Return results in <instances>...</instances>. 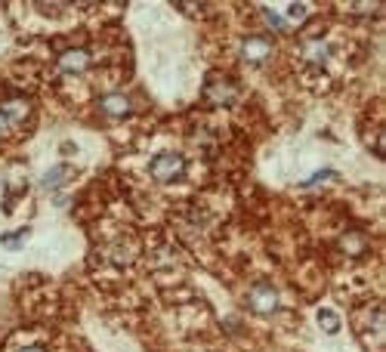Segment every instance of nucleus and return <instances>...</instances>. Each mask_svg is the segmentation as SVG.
<instances>
[{"instance_id":"1","label":"nucleus","mask_w":386,"mask_h":352,"mask_svg":"<svg viewBox=\"0 0 386 352\" xmlns=\"http://www.w3.org/2000/svg\"><path fill=\"white\" fill-rule=\"evenodd\" d=\"M149 170H152V176L158 179V183H176V179L186 174V158L183 154H174V152L158 154Z\"/></svg>"},{"instance_id":"2","label":"nucleus","mask_w":386,"mask_h":352,"mask_svg":"<svg viewBox=\"0 0 386 352\" xmlns=\"http://www.w3.org/2000/svg\"><path fill=\"white\" fill-rule=\"evenodd\" d=\"M247 306H251L256 315H272L278 309V290L272 285H266V281H260V285H254L247 290Z\"/></svg>"},{"instance_id":"3","label":"nucleus","mask_w":386,"mask_h":352,"mask_svg":"<svg viewBox=\"0 0 386 352\" xmlns=\"http://www.w3.org/2000/svg\"><path fill=\"white\" fill-rule=\"evenodd\" d=\"M272 56V40L263 38V34H251V38L242 40V59L251 65H263L266 59Z\"/></svg>"},{"instance_id":"4","label":"nucleus","mask_w":386,"mask_h":352,"mask_svg":"<svg viewBox=\"0 0 386 352\" xmlns=\"http://www.w3.org/2000/svg\"><path fill=\"white\" fill-rule=\"evenodd\" d=\"M90 65H93V56L87 50H65L59 56V72L62 74H84Z\"/></svg>"},{"instance_id":"5","label":"nucleus","mask_w":386,"mask_h":352,"mask_svg":"<svg viewBox=\"0 0 386 352\" xmlns=\"http://www.w3.org/2000/svg\"><path fill=\"white\" fill-rule=\"evenodd\" d=\"M208 102H213L217 108H229L238 102V90L229 81H213L208 87Z\"/></svg>"},{"instance_id":"6","label":"nucleus","mask_w":386,"mask_h":352,"mask_svg":"<svg viewBox=\"0 0 386 352\" xmlns=\"http://www.w3.org/2000/svg\"><path fill=\"white\" fill-rule=\"evenodd\" d=\"M300 56H303L306 65H322V62H328L331 59V47L324 44V40H303Z\"/></svg>"},{"instance_id":"7","label":"nucleus","mask_w":386,"mask_h":352,"mask_svg":"<svg viewBox=\"0 0 386 352\" xmlns=\"http://www.w3.org/2000/svg\"><path fill=\"white\" fill-rule=\"evenodd\" d=\"M99 108L106 111L108 118H124V115H130V99L124 96V93H108V96H102L99 99Z\"/></svg>"},{"instance_id":"8","label":"nucleus","mask_w":386,"mask_h":352,"mask_svg":"<svg viewBox=\"0 0 386 352\" xmlns=\"http://www.w3.org/2000/svg\"><path fill=\"white\" fill-rule=\"evenodd\" d=\"M0 115L6 118V121H22L25 115H28V102L25 99H13V102H4V111H0Z\"/></svg>"},{"instance_id":"9","label":"nucleus","mask_w":386,"mask_h":352,"mask_svg":"<svg viewBox=\"0 0 386 352\" xmlns=\"http://www.w3.org/2000/svg\"><path fill=\"white\" fill-rule=\"evenodd\" d=\"M65 176H68V174H65V167H53L44 179H40V188H47V192H56V188H62V186H65Z\"/></svg>"},{"instance_id":"10","label":"nucleus","mask_w":386,"mask_h":352,"mask_svg":"<svg viewBox=\"0 0 386 352\" xmlns=\"http://www.w3.org/2000/svg\"><path fill=\"white\" fill-rule=\"evenodd\" d=\"M319 324H322V331H328V334L340 331V319L331 312V309H319Z\"/></svg>"},{"instance_id":"11","label":"nucleus","mask_w":386,"mask_h":352,"mask_svg":"<svg viewBox=\"0 0 386 352\" xmlns=\"http://www.w3.org/2000/svg\"><path fill=\"white\" fill-rule=\"evenodd\" d=\"M340 244H343V251H349V254H362L365 251V238L362 235H346Z\"/></svg>"},{"instance_id":"12","label":"nucleus","mask_w":386,"mask_h":352,"mask_svg":"<svg viewBox=\"0 0 386 352\" xmlns=\"http://www.w3.org/2000/svg\"><path fill=\"white\" fill-rule=\"evenodd\" d=\"M334 176H337V174H334V170H322V174L309 176V179H306V183H303V186H306V188H312V186H322V183H324V179H334Z\"/></svg>"},{"instance_id":"13","label":"nucleus","mask_w":386,"mask_h":352,"mask_svg":"<svg viewBox=\"0 0 386 352\" xmlns=\"http://www.w3.org/2000/svg\"><path fill=\"white\" fill-rule=\"evenodd\" d=\"M25 235H28V232H19V235H4V238H0V244H4V247H19L22 242H25Z\"/></svg>"},{"instance_id":"14","label":"nucleus","mask_w":386,"mask_h":352,"mask_svg":"<svg viewBox=\"0 0 386 352\" xmlns=\"http://www.w3.org/2000/svg\"><path fill=\"white\" fill-rule=\"evenodd\" d=\"M263 16H266V19H269L272 28H288V19H281V16H276L272 10H263Z\"/></svg>"},{"instance_id":"15","label":"nucleus","mask_w":386,"mask_h":352,"mask_svg":"<svg viewBox=\"0 0 386 352\" xmlns=\"http://www.w3.org/2000/svg\"><path fill=\"white\" fill-rule=\"evenodd\" d=\"M306 13H309V10H306L303 4H290V10H288V16H290V19H303Z\"/></svg>"},{"instance_id":"16","label":"nucleus","mask_w":386,"mask_h":352,"mask_svg":"<svg viewBox=\"0 0 386 352\" xmlns=\"http://www.w3.org/2000/svg\"><path fill=\"white\" fill-rule=\"evenodd\" d=\"M6 130H10V121H6V118L0 115V140H4V136H6Z\"/></svg>"},{"instance_id":"17","label":"nucleus","mask_w":386,"mask_h":352,"mask_svg":"<svg viewBox=\"0 0 386 352\" xmlns=\"http://www.w3.org/2000/svg\"><path fill=\"white\" fill-rule=\"evenodd\" d=\"M74 152H77L74 142H62V154H74Z\"/></svg>"},{"instance_id":"18","label":"nucleus","mask_w":386,"mask_h":352,"mask_svg":"<svg viewBox=\"0 0 386 352\" xmlns=\"http://www.w3.org/2000/svg\"><path fill=\"white\" fill-rule=\"evenodd\" d=\"M19 352H44V349H38V346H28V349H19Z\"/></svg>"}]
</instances>
